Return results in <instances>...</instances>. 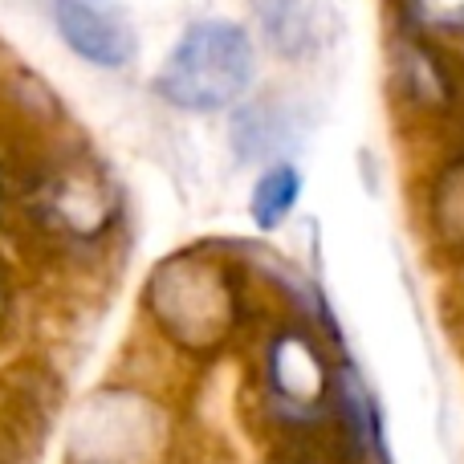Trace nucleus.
I'll return each instance as SVG.
<instances>
[{"label": "nucleus", "instance_id": "1", "mask_svg": "<svg viewBox=\"0 0 464 464\" xmlns=\"http://www.w3.org/2000/svg\"><path fill=\"white\" fill-rule=\"evenodd\" d=\"M253 82V41L232 21H196L168 53L155 90L179 111H225Z\"/></svg>", "mask_w": 464, "mask_h": 464}, {"label": "nucleus", "instance_id": "2", "mask_svg": "<svg viewBox=\"0 0 464 464\" xmlns=\"http://www.w3.org/2000/svg\"><path fill=\"white\" fill-rule=\"evenodd\" d=\"M53 21L65 45L90 65L119 70L135 57V37L130 24L102 0H53Z\"/></svg>", "mask_w": 464, "mask_h": 464}, {"label": "nucleus", "instance_id": "3", "mask_svg": "<svg viewBox=\"0 0 464 464\" xmlns=\"http://www.w3.org/2000/svg\"><path fill=\"white\" fill-rule=\"evenodd\" d=\"M256 21H261L265 41L281 57H302L310 49V0H256Z\"/></svg>", "mask_w": 464, "mask_h": 464}, {"label": "nucleus", "instance_id": "4", "mask_svg": "<svg viewBox=\"0 0 464 464\" xmlns=\"http://www.w3.org/2000/svg\"><path fill=\"white\" fill-rule=\"evenodd\" d=\"M297 192H302V176H297L289 163L269 168L253 188V220L261 228H277L281 220L294 212Z\"/></svg>", "mask_w": 464, "mask_h": 464}]
</instances>
